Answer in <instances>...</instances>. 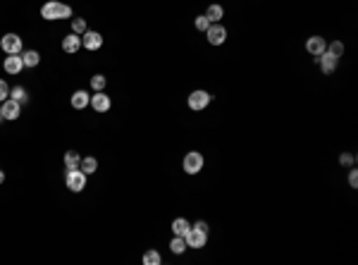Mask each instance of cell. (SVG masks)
I'll list each match as a JSON object with an SVG mask.
<instances>
[{"mask_svg": "<svg viewBox=\"0 0 358 265\" xmlns=\"http://www.w3.org/2000/svg\"><path fill=\"white\" fill-rule=\"evenodd\" d=\"M41 17L46 22H55V19H70L72 17V7L65 2H57V0H48L41 5Z\"/></svg>", "mask_w": 358, "mask_h": 265, "instance_id": "cell-1", "label": "cell"}, {"mask_svg": "<svg viewBox=\"0 0 358 265\" xmlns=\"http://www.w3.org/2000/svg\"><path fill=\"white\" fill-rule=\"evenodd\" d=\"M213 93H208V91H203V88H196V91H191L189 93V98H186V103H189V107L191 110H196V112H201V110H205V107L213 103Z\"/></svg>", "mask_w": 358, "mask_h": 265, "instance_id": "cell-2", "label": "cell"}, {"mask_svg": "<svg viewBox=\"0 0 358 265\" xmlns=\"http://www.w3.org/2000/svg\"><path fill=\"white\" fill-rule=\"evenodd\" d=\"M65 184H67V189H70V191L79 194V191H84V189H86V175H84L79 167L67 170V175H65Z\"/></svg>", "mask_w": 358, "mask_h": 265, "instance_id": "cell-3", "label": "cell"}, {"mask_svg": "<svg viewBox=\"0 0 358 265\" xmlns=\"http://www.w3.org/2000/svg\"><path fill=\"white\" fill-rule=\"evenodd\" d=\"M0 48L5 55H19L24 51V43H22V36L19 34H5L0 38Z\"/></svg>", "mask_w": 358, "mask_h": 265, "instance_id": "cell-4", "label": "cell"}, {"mask_svg": "<svg viewBox=\"0 0 358 265\" xmlns=\"http://www.w3.org/2000/svg\"><path fill=\"white\" fill-rule=\"evenodd\" d=\"M203 156L198 153V151H189L186 156H184V160H181V167H184V172L186 175H198L201 170H203Z\"/></svg>", "mask_w": 358, "mask_h": 265, "instance_id": "cell-5", "label": "cell"}, {"mask_svg": "<svg viewBox=\"0 0 358 265\" xmlns=\"http://www.w3.org/2000/svg\"><path fill=\"white\" fill-rule=\"evenodd\" d=\"M184 241L189 248H203L208 244V232H201L196 227H189V232L184 234Z\"/></svg>", "mask_w": 358, "mask_h": 265, "instance_id": "cell-6", "label": "cell"}, {"mask_svg": "<svg viewBox=\"0 0 358 265\" xmlns=\"http://www.w3.org/2000/svg\"><path fill=\"white\" fill-rule=\"evenodd\" d=\"M205 38H208L210 46H222V43L227 41V29H225L220 22H217V24H210L208 31H205Z\"/></svg>", "mask_w": 358, "mask_h": 265, "instance_id": "cell-7", "label": "cell"}, {"mask_svg": "<svg viewBox=\"0 0 358 265\" xmlns=\"http://www.w3.org/2000/svg\"><path fill=\"white\" fill-rule=\"evenodd\" d=\"M327 51V41L322 38V36H310V38H306V53L313 55V57H318Z\"/></svg>", "mask_w": 358, "mask_h": 265, "instance_id": "cell-8", "label": "cell"}, {"mask_svg": "<svg viewBox=\"0 0 358 265\" xmlns=\"http://www.w3.org/2000/svg\"><path fill=\"white\" fill-rule=\"evenodd\" d=\"M0 106H2V117H5V120H10V122L19 120V115H22V103L7 98V101H2Z\"/></svg>", "mask_w": 358, "mask_h": 265, "instance_id": "cell-9", "label": "cell"}, {"mask_svg": "<svg viewBox=\"0 0 358 265\" xmlns=\"http://www.w3.org/2000/svg\"><path fill=\"white\" fill-rule=\"evenodd\" d=\"M103 46V36L98 34V31H84L81 34V48H86V51H98Z\"/></svg>", "mask_w": 358, "mask_h": 265, "instance_id": "cell-10", "label": "cell"}, {"mask_svg": "<svg viewBox=\"0 0 358 265\" xmlns=\"http://www.w3.org/2000/svg\"><path fill=\"white\" fill-rule=\"evenodd\" d=\"M96 112H107L110 106H112V101H110V96H105L103 91H93V96H91V103H89Z\"/></svg>", "mask_w": 358, "mask_h": 265, "instance_id": "cell-11", "label": "cell"}, {"mask_svg": "<svg viewBox=\"0 0 358 265\" xmlns=\"http://www.w3.org/2000/svg\"><path fill=\"white\" fill-rule=\"evenodd\" d=\"M315 62L320 65L322 74H332V72L337 70V62H339V57H334L332 53H327V51H325L322 55H318V57H315Z\"/></svg>", "mask_w": 358, "mask_h": 265, "instance_id": "cell-12", "label": "cell"}, {"mask_svg": "<svg viewBox=\"0 0 358 265\" xmlns=\"http://www.w3.org/2000/svg\"><path fill=\"white\" fill-rule=\"evenodd\" d=\"M2 70L7 72V74H19V72L24 70L22 55H7V57L2 60Z\"/></svg>", "mask_w": 358, "mask_h": 265, "instance_id": "cell-13", "label": "cell"}, {"mask_svg": "<svg viewBox=\"0 0 358 265\" xmlns=\"http://www.w3.org/2000/svg\"><path fill=\"white\" fill-rule=\"evenodd\" d=\"M70 103H72V107L74 110H84V107H89V103H91V93L89 91H74L72 93V98H70Z\"/></svg>", "mask_w": 358, "mask_h": 265, "instance_id": "cell-14", "label": "cell"}, {"mask_svg": "<svg viewBox=\"0 0 358 265\" xmlns=\"http://www.w3.org/2000/svg\"><path fill=\"white\" fill-rule=\"evenodd\" d=\"M62 51H65V53H70V55L79 53V51H81V36H79V34L65 36V38H62Z\"/></svg>", "mask_w": 358, "mask_h": 265, "instance_id": "cell-15", "label": "cell"}, {"mask_svg": "<svg viewBox=\"0 0 358 265\" xmlns=\"http://www.w3.org/2000/svg\"><path fill=\"white\" fill-rule=\"evenodd\" d=\"M205 17L210 19V24H217L220 19L225 17V7H222V5H217V2L208 5V10H205Z\"/></svg>", "mask_w": 358, "mask_h": 265, "instance_id": "cell-16", "label": "cell"}, {"mask_svg": "<svg viewBox=\"0 0 358 265\" xmlns=\"http://www.w3.org/2000/svg\"><path fill=\"white\" fill-rule=\"evenodd\" d=\"M79 170L84 172V175H96V170H98V160L93 158V156H86V158H81V162H79Z\"/></svg>", "mask_w": 358, "mask_h": 265, "instance_id": "cell-17", "label": "cell"}, {"mask_svg": "<svg viewBox=\"0 0 358 265\" xmlns=\"http://www.w3.org/2000/svg\"><path fill=\"white\" fill-rule=\"evenodd\" d=\"M22 62H24V67H38V62H41V55L38 51H22Z\"/></svg>", "mask_w": 358, "mask_h": 265, "instance_id": "cell-18", "label": "cell"}, {"mask_svg": "<svg viewBox=\"0 0 358 265\" xmlns=\"http://www.w3.org/2000/svg\"><path fill=\"white\" fill-rule=\"evenodd\" d=\"M189 220H184V217H177V220H172V234H177V237H184L186 232H189Z\"/></svg>", "mask_w": 358, "mask_h": 265, "instance_id": "cell-19", "label": "cell"}, {"mask_svg": "<svg viewBox=\"0 0 358 265\" xmlns=\"http://www.w3.org/2000/svg\"><path fill=\"white\" fill-rule=\"evenodd\" d=\"M186 248H189V246H186L184 237H177V234H175V237H172V241H170V251H172L175 256H181Z\"/></svg>", "mask_w": 358, "mask_h": 265, "instance_id": "cell-20", "label": "cell"}, {"mask_svg": "<svg viewBox=\"0 0 358 265\" xmlns=\"http://www.w3.org/2000/svg\"><path fill=\"white\" fill-rule=\"evenodd\" d=\"M79 162H81V156H79L77 151H67V153H65V170L79 167Z\"/></svg>", "mask_w": 358, "mask_h": 265, "instance_id": "cell-21", "label": "cell"}, {"mask_svg": "<svg viewBox=\"0 0 358 265\" xmlns=\"http://www.w3.org/2000/svg\"><path fill=\"white\" fill-rule=\"evenodd\" d=\"M10 98L24 106V103L29 101V93H26V88H24V86H15V88H10Z\"/></svg>", "mask_w": 358, "mask_h": 265, "instance_id": "cell-22", "label": "cell"}, {"mask_svg": "<svg viewBox=\"0 0 358 265\" xmlns=\"http://www.w3.org/2000/svg\"><path fill=\"white\" fill-rule=\"evenodd\" d=\"M160 263H162V258L155 248H151V251L143 253V265H160Z\"/></svg>", "mask_w": 358, "mask_h": 265, "instance_id": "cell-23", "label": "cell"}, {"mask_svg": "<svg viewBox=\"0 0 358 265\" xmlns=\"http://www.w3.org/2000/svg\"><path fill=\"white\" fill-rule=\"evenodd\" d=\"M84 31H89L86 29V19H81V17H77V19H72V34H84Z\"/></svg>", "mask_w": 358, "mask_h": 265, "instance_id": "cell-24", "label": "cell"}, {"mask_svg": "<svg viewBox=\"0 0 358 265\" xmlns=\"http://www.w3.org/2000/svg\"><path fill=\"white\" fill-rule=\"evenodd\" d=\"M105 84H107V79L103 74H93V77H91V88H93V91H103Z\"/></svg>", "mask_w": 358, "mask_h": 265, "instance_id": "cell-25", "label": "cell"}, {"mask_svg": "<svg viewBox=\"0 0 358 265\" xmlns=\"http://www.w3.org/2000/svg\"><path fill=\"white\" fill-rule=\"evenodd\" d=\"M194 26H196V31H208V26H210V19L205 17V15H198L196 19H194Z\"/></svg>", "mask_w": 358, "mask_h": 265, "instance_id": "cell-26", "label": "cell"}, {"mask_svg": "<svg viewBox=\"0 0 358 265\" xmlns=\"http://www.w3.org/2000/svg\"><path fill=\"white\" fill-rule=\"evenodd\" d=\"M327 53H332L334 57H341V55H344V43H341V41H332V43H327Z\"/></svg>", "mask_w": 358, "mask_h": 265, "instance_id": "cell-27", "label": "cell"}, {"mask_svg": "<svg viewBox=\"0 0 358 265\" xmlns=\"http://www.w3.org/2000/svg\"><path fill=\"white\" fill-rule=\"evenodd\" d=\"M356 162V153H341L339 156V165L341 167H351Z\"/></svg>", "mask_w": 358, "mask_h": 265, "instance_id": "cell-28", "label": "cell"}, {"mask_svg": "<svg viewBox=\"0 0 358 265\" xmlns=\"http://www.w3.org/2000/svg\"><path fill=\"white\" fill-rule=\"evenodd\" d=\"M349 186H351V189H356L358 186V170L354 167V165H351V170H349Z\"/></svg>", "mask_w": 358, "mask_h": 265, "instance_id": "cell-29", "label": "cell"}, {"mask_svg": "<svg viewBox=\"0 0 358 265\" xmlns=\"http://www.w3.org/2000/svg\"><path fill=\"white\" fill-rule=\"evenodd\" d=\"M7 98H10V86L0 79V103H2V101H7Z\"/></svg>", "mask_w": 358, "mask_h": 265, "instance_id": "cell-30", "label": "cell"}, {"mask_svg": "<svg viewBox=\"0 0 358 265\" xmlns=\"http://www.w3.org/2000/svg\"><path fill=\"white\" fill-rule=\"evenodd\" d=\"M194 227H196V230H201V232H208V230H210L205 220H198V222H196V225H194Z\"/></svg>", "mask_w": 358, "mask_h": 265, "instance_id": "cell-31", "label": "cell"}, {"mask_svg": "<svg viewBox=\"0 0 358 265\" xmlns=\"http://www.w3.org/2000/svg\"><path fill=\"white\" fill-rule=\"evenodd\" d=\"M2 182H5V172L0 170V184H2Z\"/></svg>", "mask_w": 358, "mask_h": 265, "instance_id": "cell-32", "label": "cell"}, {"mask_svg": "<svg viewBox=\"0 0 358 265\" xmlns=\"http://www.w3.org/2000/svg\"><path fill=\"white\" fill-rule=\"evenodd\" d=\"M2 120H5V117H2V106H0V122H2Z\"/></svg>", "mask_w": 358, "mask_h": 265, "instance_id": "cell-33", "label": "cell"}]
</instances>
